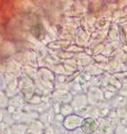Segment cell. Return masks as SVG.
I'll list each match as a JSON object with an SVG mask.
<instances>
[{
    "label": "cell",
    "instance_id": "obj_4",
    "mask_svg": "<svg viewBox=\"0 0 127 134\" xmlns=\"http://www.w3.org/2000/svg\"><path fill=\"white\" fill-rule=\"evenodd\" d=\"M9 134H29V129L28 126L21 123L13 124L9 129Z\"/></svg>",
    "mask_w": 127,
    "mask_h": 134
},
{
    "label": "cell",
    "instance_id": "obj_8",
    "mask_svg": "<svg viewBox=\"0 0 127 134\" xmlns=\"http://www.w3.org/2000/svg\"><path fill=\"white\" fill-rule=\"evenodd\" d=\"M45 134H55L54 130L51 127H48V129H45Z\"/></svg>",
    "mask_w": 127,
    "mask_h": 134
},
{
    "label": "cell",
    "instance_id": "obj_10",
    "mask_svg": "<svg viewBox=\"0 0 127 134\" xmlns=\"http://www.w3.org/2000/svg\"></svg>",
    "mask_w": 127,
    "mask_h": 134
},
{
    "label": "cell",
    "instance_id": "obj_6",
    "mask_svg": "<svg viewBox=\"0 0 127 134\" xmlns=\"http://www.w3.org/2000/svg\"><path fill=\"white\" fill-rule=\"evenodd\" d=\"M77 104H82L83 107L85 106V97L84 96H76L73 102H72V108H74Z\"/></svg>",
    "mask_w": 127,
    "mask_h": 134
},
{
    "label": "cell",
    "instance_id": "obj_5",
    "mask_svg": "<svg viewBox=\"0 0 127 134\" xmlns=\"http://www.w3.org/2000/svg\"><path fill=\"white\" fill-rule=\"evenodd\" d=\"M61 113L65 116H68V115L72 114V113H73V108L69 104H65V105H63L61 107Z\"/></svg>",
    "mask_w": 127,
    "mask_h": 134
},
{
    "label": "cell",
    "instance_id": "obj_9",
    "mask_svg": "<svg viewBox=\"0 0 127 134\" xmlns=\"http://www.w3.org/2000/svg\"><path fill=\"white\" fill-rule=\"evenodd\" d=\"M3 120V113H1V110H0V122Z\"/></svg>",
    "mask_w": 127,
    "mask_h": 134
},
{
    "label": "cell",
    "instance_id": "obj_1",
    "mask_svg": "<svg viewBox=\"0 0 127 134\" xmlns=\"http://www.w3.org/2000/svg\"><path fill=\"white\" fill-rule=\"evenodd\" d=\"M83 121H84V119L82 117L72 113L68 116H65V120L63 122V126L67 130H74V129L81 127Z\"/></svg>",
    "mask_w": 127,
    "mask_h": 134
},
{
    "label": "cell",
    "instance_id": "obj_3",
    "mask_svg": "<svg viewBox=\"0 0 127 134\" xmlns=\"http://www.w3.org/2000/svg\"><path fill=\"white\" fill-rule=\"evenodd\" d=\"M29 134H43L45 132V127L44 124L38 120L32 121L28 127Z\"/></svg>",
    "mask_w": 127,
    "mask_h": 134
},
{
    "label": "cell",
    "instance_id": "obj_7",
    "mask_svg": "<svg viewBox=\"0 0 127 134\" xmlns=\"http://www.w3.org/2000/svg\"><path fill=\"white\" fill-rule=\"evenodd\" d=\"M8 104V99L5 96V94L0 92V108H3V107H6Z\"/></svg>",
    "mask_w": 127,
    "mask_h": 134
},
{
    "label": "cell",
    "instance_id": "obj_2",
    "mask_svg": "<svg viewBox=\"0 0 127 134\" xmlns=\"http://www.w3.org/2000/svg\"><path fill=\"white\" fill-rule=\"evenodd\" d=\"M81 127L84 133L90 134L95 131V129H96V127H97V123L95 122L94 119H92V118L84 119V121L82 123Z\"/></svg>",
    "mask_w": 127,
    "mask_h": 134
}]
</instances>
